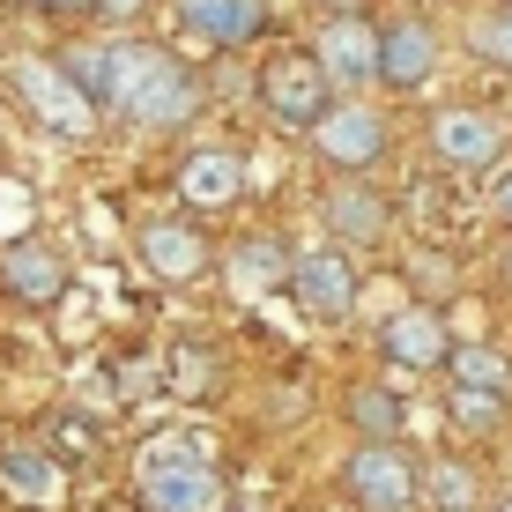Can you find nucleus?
I'll use <instances>...</instances> for the list:
<instances>
[{"instance_id": "12", "label": "nucleus", "mask_w": 512, "mask_h": 512, "mask_svg": "<svg viewBox=\"0 0 512 512\" xmlns=\"http://www.w3.org/2000/svg\"><path fill=\"white\" fill-rule=\"evenodd\" d=\"M0 282H8V297H23V305H60L67 297V260L38 238H15L8 260H0Z\"/></svg>"}, {"instance_id": "29", "label": "nucleus", "mask_w": 512, "mask_h": 512, "mask_svg": "<svg viewBox=\"0 0 512 512\" xmlns=\"http://www.w3.org/2000/svg\"><path fill=\"white\" fill-rule=\"evenodd\" d=\"M97 8L112 15V23H134V15H141V0H97Z\"/></svg>"}, {"instance_id": "28", "label": "nucleus", "mask_w": 512, "mask_h": 512, "mask_svg": "<svg viewBox=\"0 0 512 512\" xmlns=\"http://www.w3.org/2000/svg\"><path fill=\"white\" fill-rule=\"evenodd\" d=\"M490 208H498V216H505V231H512V171H505L498 186H490Z\"/></svg>"}, {"instance_id": "18", "label": "nucleus", "mask_w": 512, "mask_h": 512, "mask_svg": "<svg viewBox=\"0 0 512 512\" xmlns=\"http://www.w3.org/2000/svg\"><path fill=\"white\" fill-rule=\"evenodd\" d=\"M164 386L179 401H216L223 394V357H216V349H201V342H179L164 357Z\"/></svg>"}, {"instance_id": "30", "label": "nucleus", "mask_w": 512, "mask_h": 512, "mask_svg": "<svg viewBox=\"0 0 512 512\" xmlns=\"http://www.w3.org/2000/svg\"><path fill=\"white\" fill-rule=\"evenodd\" d=\"M30 8H97V0H30Z\"/></svg>"}, {"instance_id": "2", "label": "nucleus", "mask_w": 512, "mask_h": 512, "mask_svg": "<svg viewBox=\"0 0 512 512\" xmlns=\"http://www.w3.org/2000/svg\"><path fill=\"white\" fill-rule=\"evenodd\" d=\"M15 97H23L30 119L52 127L60 141H90V127H97V104L82 97V82L67 75L60 60H15Z\"/></svg>"}, {"instance_id": "8", "label": "nucleus", "mask_w": 512, "mask_h": 512, "mask_svg": "<svg viewBox=\"0 0 512 512\" xmlns=\"http://www.w3.org/2000/svg\"><path fill=\"white\" fill-rule=\"evenodd\" d=\"M505 149V127L490 112H468V104H446V112L431 119V156L446 171H490Z\"/></svg>"}, {"instance_id": "1", "label": "nucleus", "mask_w": 512, "mask_h": 512, "mask_svg": "<svg viewBox=\"0 0 512 512\" xmlns=\"http://www.w3.org/2000/svg\"><path fill=\"white\" fill-rule=\"evenodd\" d=\"M201 104V90H193V75L179 60H171L164 45H112V112L134 119V127H179V119Z\"/></svg>"}, {"instance_id": "15", "label": "nucleus", "mask_w": 512, "mask_h": 512, "mask_svg": "<svg viewBox=\"0 0 512 512\" xmlns=\"http://www.w3.org/2000/svg\"><path fill=\"white\" fill-rule=\"evenodd\" d=\"M245 193V164L231 149H193L179 164V201L186 208H231Z\"/></svg>"}, {"instance_id": "24", "label": "nucleus", "mask_w": 512, "mask_h": 512, "mask_svg": "<svg viewBox=\"0 0 512 512\" xmlns=\"http://www.w3.org/2000/svg\"><path fill=\"white\" fill-rule=\"evenodd\" d=\"M60 67L82 82L90 104H112V45H75V52H60Z\"/></svg>"}, {"instance_id": "7", "label": "nucleus", "mask_w": 512, "mask_h": 512, "mask_svg": "<svg viewBox=\"0 0 512 512\" xmlns=\"http://www.w3.org/2000/svg\"><path fill=\"white\" fill-rule=\"evenodd\" d=\"M379 38H386V30H372L357 8H349V15H327V23H320V45H312V60L327 67V82L357 90V82H379Z\"/></svg>"}, {"instance_id": "33", "label": "nucleus", "mask_w": 512, "mask_h": 512, "mask_svg": "<svg viewBox=\"0 0 512 512\" xmlns=\"http://www.w3.org/2000/svg\"><path fill=\"white\" fill-rule=\"evenodd\" d=\"M231 512H268V505H231Z\"/></svg>"}, {"instance_id": "10", "label": "nucleus", "mask_w": 512, "mask_h": 512, "mask_svg": "<svg viewBox=\"0 0 512 512\" xmlns=\"http://www.w3.org/2000/svg\"><path fill=\"white\" fill-rule=\"evenodd\" d=\"M379 342H386V364H401V372H438V364H453L446 312H431V305H401Z\"/></svg>"}, {"instance_id": "20", "label": "nucleus", "mask_w": 512, "mask_h": 512, "mask_svg": "<svg viewBox=\"0 0 512 512\" xmlns=\"http://www.w3.org/2000/svg\"><path fill=\"white\" fill-rule=\"evenodd\" d=\"M453 386H483V394H512V357L505 349H490V342H461L453 349Z\"/></svg>"}, {"instance_id": "26", "label": "nucleus", "mask_w": 512, "mask_h": 512, "mask_svg": "<svg viewBox=\"0 0 512 512\" xmlns=\"http://www.w3.org/2000/svg\"><path fill=\"white\" fill-rule=\"evenodd\" d=\"M45 453H52V461H90V453H97V416H60Z\"/></svg>"}, {"instance_id": "25", "label": "nucleus", "mask_w": 512, "mask_h": 512, "mask_svg": "<svg viewBox=\"0 0 512 512\" xmlns=\"http://www.w3.org/2000/svg\"><path fill=\"white\" fill-rule=\"evenodd\" d=\"M453 423H468V431H498L505 423V394H483V386H453Z\"/></svg>"}, {"instance_id": "3", "label": "nucleus", "mask_w": 512, "mask_h": 512, "mask_svg": "<svg viewBox=\"0 0 512 512\" xmlns=\"http://www.w3.org/2000/svg\"><path fill=\"white\" fill-rule=\"evenodd\" d=\"M342 490L357 498L364 512H416L423 505V475L409 468L401 446H357L342 468Z\"/></svg>"}, {"instance_id": "9", "label": "nucleus", "mask_w": 512, "mask_h": 512, "mask_svg": "<svg viewBox=\"0 0 512 512\" xmlns=\"http://www.w3.org/2000/svg\"><path fill=\"white\" fill-rule=\"evenodd\" d=\"M134 505H141V512H231L223 475L208 468V461H201V468H141Z\"/></svg>"}, {"instance_id": "16", "label": "nucleus", "mask_w": 512, "mask_h": 512, "mask_svg": "<svg viewBox=\"0 0 512 512\" xmlns=\"http://www.w3.org/2000/svg\"><path fill=\"white\" fill-rule=\"evenodd\" d=\"M290 268H297V253L282 238H245L231 253V290L238 297H275V290H290Z\"/></svg>"}, {"instance_id": "32", "label": "nucleus", "mask_w": 512, "mask_h": 512, "mask_svg": "<svg viewBox=\"0 0 512 512\" xmlns=\"http://www.w3.org/2000/svg\"><path fill=\"white\" fill-rule=\"evenodd\" d=\"M327 8H334V15H349V8H357V0H327Z\"/></svg>"}, {"instance_id": "27", "label": "nucleus", "mask_w": 512, "mask_h": 512, "mask_svg": "<svg viewBox=\"0 0 512 512\" xmlns=\"http://www.w3.org/2000/svg\"><path fill=\"white\" fill-rule=\"evenodd\" d=\"M23 201H30L23 186H0V231H15V223H23Z\"/></svg>"}, {"instance_id": "11", "label": "nucleus", "mask_w": 512, "mask_h": 512, "mask_svg": "<svg viewBox=\"0 0 512 512\" xmlns=\"http://www.w3.org/2000/svg\"><path fill=\"white\" fill-rule=\"evenodd\" d=\"M179 23H186V38H201L208 52H231L245 38H260L268 0H179Z\"/></svg>"}, {"instance_id": "5", "label": "nucleus", "mask_w": 512, "mask_h": 512, "mask_svg": "<svg viewBox=\"0 0 512 512\" xmlns=\"http://www.w3.org/2000/svg\"><path fill=\"white\" fill-rule=\"evenodd\" d=\"M327 67L312 60V52H282V60L260 67V97H268V112L282 119V127H320V119L334 112L327 104Z\"/></svg>"}, {"instance_id": "14", "label": "nucleus", "mask_w": 512, "mask_h": 512, "mask_svg": "<svg viewBox=\"0 0 512 512\" xmlns=\"http://www.w3.org/2000/svg\"><path fill=\"white\" fill-rule=\"evenodd\" d=\"M431 67H438V38L431 30L423 23H386V38H379V82L386 90H423Z\"/></svg>"}, {"instance_id": "13", "label": "nucleus", "mask_w": 512, "mask_h": 512, "mask_svg": "<svg viewBox=\"0 0 512 512\" xmlns=\"http://www.w3.org/2000/svg\"><path fill=\"white\" fill-rule=\"evenodd\" d=\"M134 253H141V268H149L156 282L208 275V245H201V231H186V223H149V231L134 238Z\"/></svg>"}, {"instance_id": "19", "label": "nucleus", "mask_w": 512, "mask_h": 512, "mask_svg": "<svg viewBox=\"0 0 512 512\" xmlns=\"http://www.w3.org/2000/svg\"><path fill=\"white\" fill-rule=\"evenodd\" d=\"M349 423H357L364 446H394L401 438V394L394 386H357L349 394Z\"/></svg>"}, {"instance_id": "4", "label": "nucleus", "mask_w": 512, "mask_h": 512, "mask_svg": "<svg viewBox=\"0 0 512 512\" xmlns=\"http://www.w3.org/2000/svg\"><path fill=\"white\" fill-rule=\"evenodd\" d=\"M290 297H297V312L305 320H349L357 312V268H349V253L342 245H312V253H297V268H290Z\"/></svg>"}, {"instance_id": "22", "label": "nucleus", "mask_w": 512, "mask_h": 512, "mask_svg": "<svg viewBox=\"0 0 512 512\" xmlns=\"http://www.w3.org/2000/svg\"><path fill=\"white\" fill-rule=\"evenodd\" d=\"M423 505H431V512H475V468L468 461L423 468Z\"/></svg>"}, {"instance_id": "6", "label": "nucleus", "mask_w": 512, "mask_h": 512, "mask_svg": "<svg viewBox=\"0 0 512 512\" xmlns=\"http://www.w3.org/2000/svg\"><path fill=\"white\" fill-rule=\"evenodd\" d=\"M312 149H320V164H334V171H372L386 156V119L372 104H334L320 127H312Z\"/></svg>"}, {"instance_id": "23", "label": "nucleus", "mask_w": 512, "mask_h": 512, "mask_svg": "<svg viewBox=\"0 0 512 512\" xmlns=\"http://www.w3.org/2000/svg\"><path fill=\"white\" fill-rule=\"evenodd\" d=\"M468 45H475V60L512 67V0H498V8L475 15V23H468Z\"/></svg>"}, {"instance_id": "34", "label": "nucleus", "mask_w": 512, "mask_h": 512, "mask_svg": "<svg viewBox=\"0 0 512 512\" xmlns=\"http://www.w3.org/2000/svg\"><path fill=\"white\" fill-rule=\"evenodd\" d=\"M490 512H512V498H505V505H490Z\"/></svg>"}, {"instance_id": "21", "label": "nucleus", "mask_w": 512, "mask_h": 512, "mask_svg": "<svg viewBox=\"0 0 512 512\" xmlns=\"http://www.w3.org/2000/svg\"><path fill=\"white\" fill-rule=\"evenodd\" d=\"M0 475H8V490H23V498H52V490H60V461H52L45 446H0Z\"/></svg>"}, {"instance_id": "31", "label": "nucleus", "mask_w": 512, "mask_h": 512, "mask_svg": "<svg viewBox=\"0 0 512 512\" xmlns=\"http://www.w3.org/2000/svg\"><path fill=\"white\" fill-rule=\"evenodd\" d=\"M498 275H505V290H512V245H505V253H498Z\"/></svg>"}, {"instance_id": "17", "label": "nucleus", "mask_w": 512, "mask_h": 512, "mask_svg": "<svg viewBox=\"0 0 512 512\" xmlns=\"http://www.w3.org/2000/svg\"><path fill=\"white\" fill-rule=\"evenodd\" d=\"M386 223H394L386 193H372V186H342V193H327V231H334V238L364 245V238H386Z\"/></svg>"}]
</instances>
